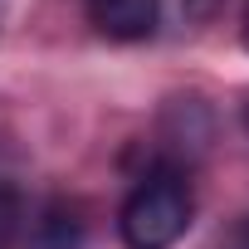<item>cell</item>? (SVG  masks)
Instances as JSON below:
<instances>
[{
    "label": "cell",
    "mask_w": 249,
    "mask_h": 249,
    "mask_svg": "<svg viewBox=\"0 0 249 249\" xmlns=\"http://www.w3.org/2000/svg\"><path fill=\"white\" fill-rule=\"evenodd\" d=\"M196 200L181 171H152L132 186V196L122 200L117 230L127 249H171L191 230Z\"/></svg>",
    "instance_id": "obj_1"
},
{
    "label": "cell",
    "mask_w": 249,
    "mask_h": 249,
    "mask_svg": "<svg viewBox=\"0 0 249 249\" xmlns=\"http://www.w3.org/2000/svg\"><path fill=\"white\" fill-rule=\"evenodd\" d=\"M88 20L107 39H147L161 20V0H88Z\"/></svg>",
    "instance_id": "obj_2"
},
{
    "label": "cell",
    "mask_w": 249,
    "mask_h": 249,
    "mask_svg": "<svg viewBox=\"0 0 249 249\" xmlns=\"http://www.w3.org/2000/svg\"><path fill=\"white\" fill-rule=\"evenodd\" d=\"M35 234H39V249H78L83 244V220H78L73 205L54 200L44 210V220L35 225Z\"/></svg>",
    "instance_id": "obj_3"
},
{
    "label": "cell",
    "mask_w": 249,
    "mask_h": 249,
    "mask_svg": "<svg viewBox=\"0 0 249 249\" xmlns=\"http://www.w3.org/2000/svg\"><path fill=\"white\" fill-rule=\"evenodd\" d=\"M25 230V196L15 186H0V249H10Z\"/></svg>",
    "instance_id": "obj_4"
},
{
    "label": "cell",
    "mask_w": 249,
    "mask_h": 249,
    "mask_svg": "<svg viewBox=\"0 0 249 249\" xmlns=\"http://www.w3.org/2000/svg\"><path fill=\"white\" fill-rule=\"evenodd\" d=\"M225 249H249V215L234 225V234H230V244H225Z\"/></svg>",
    "instance_id": "obj_5"
},
{
    "label": "cell",
    "mask_w": 249,
    "mask_h": 249,
    "mask_svg": "<svg viewBox=\"0 0 249 249\" xmlns=\"http://www.w3.org/2000/svg\"><path fill=\"white\" fill-rule=\"evenodd\" d=\"M215 5H220V0H186V10H191L196 20H205V15H210Z\"/></svg>",
    "instance_id": "obj_6"
},
{
    "label": "cell",
    "mask_w": 249,
    "mask_h": 249,
    "mask_svg": "<svg viewBox=\"0 0 249 249\" xmlns=\"http://www.w3.org/2000/svg\"><path fill=\"white\" fill-rule=\"evenodd\" d=\"M239 122H244V132H249V93H244V103H239Z\"/></svg>",
    "instance_id": "obj_7"
},
{
    "label": "cell",
    "mask_w": 249,
    "mask_h": 249,
    "mask_svg": "<svg viewBox=\"0 0 249 249\" xmlns=\"http://www.w3.org/2000/svg\"><path fill=\"white\" fill-rule=\"evenodd\" d=\"M239 35H244V49H249V5H244V25H239Z\"/></svg>",
    "instance_id": "obj_8"
}]
</instances>
